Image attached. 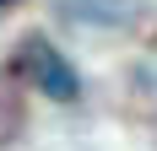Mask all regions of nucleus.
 <instances>
[{
  "instance_id": "obj_1",
  "label": "nucleus",
  "mask_w": 157,
  "mask_h": 151,
  "mask_svg": "<svg viewBox=\"0 0 157 151\" xmlns=\"http://www.w3.org/2000/svg\"><path fill=\"white\" fill-rule=\"evenodd\" d=\"M22 70L38 81V92L44 97H54V103H71L81 92V81H76V70L65 65V54L54 43H44V38H27L22 43Z\"/></svg>"
}]
</instances>
